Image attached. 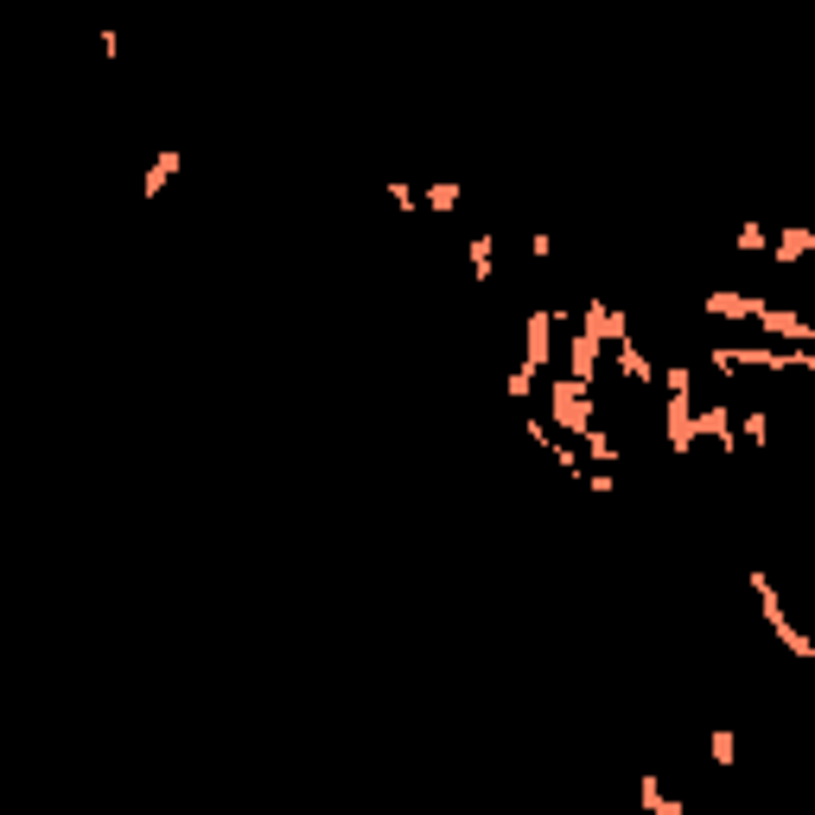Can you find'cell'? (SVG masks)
<instances>
[{"label":"cell","instance_id":"1","mask_svg":"<svg viewBox=\"0 0 815 815\" xmlns=\"http://www.w3.org/2000/svg\"><path fill=\"white\" fill-rule=\"evenodd\" d=\"M714 376H739V370H815V357H809V344H796V351H771V344H752V351H739V344H714Z\"/></svg>","mask_w":815,"mask_h":815},{"label":"cell","instance_id":"2","mask_svg":"<svg viewBox=\"0 0 815 815\" xmlns=\"http://www.w3.org/2000/svg\"><path fill=\"white\" fill-rule=\"evenodd\" d=\"M548 427H561V440H580L586 427L599 421V408H593V389L574 383V376H554V389H548Z\"/></svg>","mask_w":815,"mask_h":815},{"label":"cell","instance_id":"3","mask_svg":"<svg viewBox=\"0 0 815 815\" xmlns=\"http://www.w3.org/2000/svg\"><path fill=\"white\" fill-rule=\"evenodd\" d=\"M663 433H669V453H675V459L695 453V440H701V433H695V395H675V389H669V402H663Z\"/></svg>","mask_w":815,"mask_h":815},{"label":"cell","instance_id":"4","mask_svg":"<svg viewBox=\"0 0 815 815\" xmlns=\"http://www.w3.org/2000/svg\"><path fill=\"white\" fill-rule=\"evenodd\" d=\"M580 332L599 338V344H618V338H631V319H624V306H612V300H586L580 306Z\"/></svg>","mask_w":815,"mask_h":815},{"label":"cell","instance_id":"5","mask_svg":"<svg viewBox=\"0 0 815 815\" xmlns=\"http://www.w3.org/2000/svg\"><path fill=\"white\" fill-rule=\"evenodd\" d=\"M752 325H765L771 338H790V344H815V325L803 319V312L771 306V300H758V306H752Z\"/></svg>","mask_w":815,"mask_h":815},{"label":"cell","instance_id":"6","mask_svg":"<svg viewBox=\"0 0 815 815\" xmlns=\"http://www.w3.org/2000/svg\"><path fill=\"white\" fill-rule=\"evenodd\" d=\"M523 363H529L535 376L554 363V312H548V306H535L529 325H523Z\"/></svg>","mask_w":815,"mask_h":815},{"label":"cell","instance_id":"7","mask_svg":"<svg viewBox=\"0 0 815 815\" xmlns=\"http://www.w3.org/2000/svg\"><path fill=\"white\" fill-rule=\"evenodd\" d=\"M599 357H605V344H599V338H586L580 325H574V332H567V376L593 389V383H599Z\"/></svg>","mask_w":815,"mask_h":815},{"label":"cell","instance_id":"8","mask_svg":"<svg viewBox=\"0 0 815 815\" xmlns=\"http://www.w3.org/2000/svg\"><path fill=\"white\" fill-rule=\"evenodd\" d=\"M695 433H707V440L720 446V453H739V433H733V408H695Z\"/></svg>","mask_w":815,"mask_h":815},{"label":"cell","instance_id":"9","mask_svg":"<svg viewBox=\"0 0 815 815\" xmlns=\"http://www.w3.org/2000/svg\"><path fill=\"white\" fill-rule=\"evenodd\" d=\"M765 249H771V262H777V268H796V262H803V255L815 249V230H809V223H796V230H784L777 242H765Z\"/></svg>","mask_w":815,"mask_h":815},{"label":"cell","instance_id":"10","mask_svg":"<svg viewBox=\"0 0 815 815\" xmlns=\"http://www.w3.org/2000/svg\"><path fill=\"white\" fill-rule=\"evenodd\" d=\"M612 357H618V370H624V383H637V389H650V383H656V363H650L644 351H637V344H631V338H618V344H612Z\"/></svg>","mask_w":815,"mask_h":815},{"label":"cell","instance_id":"11","mask_svg":"<svg viewBox=\"0 0 815 815\" xmlns=\"http://www.w3.org/2000/svg\"><path fill=\"white\" fill-rule=\"evenodd\" d=\"M179 166H185V153H153V166L141 172V198L153 204V198H160L172 179H179Z\"/></svg>","mask_w":815,"mask_h":815},{"label":"cell","instance_id":"12","mask_svg":"<svg viewBox=\"0 0 815 815\" xmlns=\"http://www.w3.org/2000/svg\"><path fill=\"white\" fill-rule=\"evenodd\" d=\"M465 268H472V281H491V274H497V242H491V230H478L472 242H465Z\"/></svg>","mask_w":815,"mask_h":815},{"label":"cell","instance_id":"13","mask_svg":"<svg viewBox=\"0 0 815 815\" xmlns=\"http://www.w3.org/2000/svg\"><path fill=\"white\" fill-rule=\"evenodd\" d=\"M752 293H733V287H714L707 293V312H714V319H752Z\"/></svg>","mask_w":815,"mask_h":815},{"label":"cell","instance_id":"14","mask_svg":"<svg viewBox=\"0 0 815 815\" xmlns=\"http://www.w3.org/2000/svg\"><path fill=\"white\" fill-rule=\"evenodd\" d=\"M771 631H777V644H784V650L796 656V663H815V637H803V631H796V624H790V618H777V624H771Z\"/></svg>","mask_w":815,"mask_h":815},{"label":"cell","instance_id":"15","mask_svg":"<svg viewBox=\"0 0 815 815\" xmlns=\"http://www.w3.org/2000/svg\"><path fill=\"white\" fill-rule=\"evenodd\" d=\"M637 790H644V809L650 815H682V796H663V784H656L650 771H644V784H637Z\"/></svg>","mask_w":815,"mask_h":815},{"label":"cell","instance_id":"16","mask_svg":"<svg viewBox=\"0 0 815 815\" xmlns=\"http://www.w3.org/2000/svg\"><path fill=\"white\" fill-rule=\"evenodd\" d=\"M427 211H440V217H453L459 211V179H440V185H427Z\"/></svg>","mask_w":815,"mask_h":815},{"label":"cell","instance_id":"17","mask_svg":"<svg viewBox=\"0 0 815 815\" xmlns=\"http://www.w3.org/2000/svg\"><path fill=\"white\" fill-rule=\"evenodd\" d=\"M580 440H586V459H599V465H612V459H618V446H612V440H605V433H599V421L586 427Z\"/></svg>","mask_w":815,"mask_h":815},{"label":"cell","instance_id":"18","mask_svg":"<svg viewBox=\"0 0 815 815\" xmlns=\"http://www.w3.org/2000/svg\"><path fill=\"white\" fill-rule=\"evenodd\" d=\"M663 389H675V395H695V370H688V363H663Z\"/></svg>","mask_w":815,"mask_h":815},{"label":"cell","instance_id":"19","mask_svg":"<svg viewBox=\"0 0 815 815\" xmlns=\"http://www.w3.org/2000/svg\"><path fill=\"white\" fill-rule=\"evenodd\" d=\"M383 192H389V204H395V211H421V192H414L408 179H389Z\"/></svg>","mask_w":815,"mask_h":815},{"label":"cell","instance_id":"20","mask_svg":"<svg viewBox=\"0 0 815 815\" xmlns=\"http://www.w3.org/2000/svg\"><path fill=\"white\" fill-rule=\"evenodd\" d=\"M548 459H554V465H561V472H574V478L586 472V459L574 453V440H554V446H548Z\"/></svg>","mask_w":815,"mask_h":815},{"label":"cell","instance_id":"21","mask_svg":"<svg viewBox=\"0 0 815 815\" xmlns=\"http://www.w3.org/2000/svg\"><path fill=\"white\" fill-rule=\"evenodd\" d=\"M739 433L752 446H765V433H771V421H765V408H745V421H739Z\"/></svg>","mask_w":815,"mask_h":815},{"label":"cell","instance_id":"22","mask_svg":"<svg viewBox=\"0 0 815 815\" xmlns=\"http://www.w3.org/2000/svg\"><path fill=\"white\" fill-rule=\"evenodd\" d=\"M739 758V739H733V726H714V765H733Z\"/></svg>","mask_w":815,"mask_h":815},{"label":"cell","instance_id":"23","mask_svg":"<svg viewBox=\"0 0 815 815\" xmlns=\"http://www.w3.org/2000/svg\"><path fill=\"white\" fill-rule=\"evenodd\" d=\"M529 395H535V370H529V363H516V370H510V402H529Z\"/></svg>","mask_w":815,"mask_h":815},{"label":"cell","instance_id":"24","mask_svg":"<svg viewBox=\"0 0 815 815\" xmlns=\"http://www.w3.org/2000/svg\"><path fill=\"white\" fill-rule=\"evenodd\" d=\"M523 433L535 446H554V427H548V414H523Z\"/></svg>","mask_w":815,"mask_h":815},{"label":"cell","instance_id":"25","mask_svg":"<svg viewBox=\"0 0 815 815\" xmlns=\"http://www.w3.org/2000/svg\"><path fill=\"white\" fill-rule=\"evenodd\" d=\"M758 249H765V223H745L739 230V255H758Z\"/></svg>","mask_w":815,"mask_h":815}]
</instances>
